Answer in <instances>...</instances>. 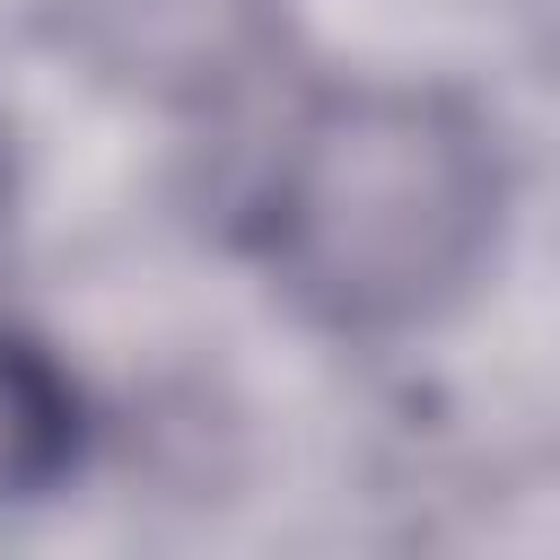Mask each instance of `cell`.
<instances>
[{"instance_id": "cell-1", "label": "cell", "mask_w": 560, "mask_h": 560, "mask_svg": "<svg viewBox=\"0 0 560 560\" xmlns=\"http://www.w3.org/2000/svg\"><path fill=\"white\" fill-rule=\"evenodd\" d=\"M508 228V149L446 88L315 96L254 201V254L332 332L385 341L446 315Z\"/></svg>"}, {"instance_id": "cell-2", "label": "cell", "mask_w": 560, "mask_h": 560, "mask_svg": "<svg viewBox=\"0 0 560 560\" xmlns=\"http://www.w3.org/2000/svg\"><path fill=\"white\" fill-rule=\"evenodd\" d=\"M61 26L140 88H219L271 26V0H52Z\"/></svg>"}, {"instance_id": "cell-3", "label": "cell", "mask_w": 560, "mask_h": 560, "mask_svg": "<svg viewBox=\"0 0 560 560\" xmlns=\"http://www.w3.org/2000/svg\"><path fill=\"white\" fill-rule=\"evenodd\" d=\"M79 446H88L79 385L26 332H0V508H26L44 490H61Z\"/></svg>"}]
</instances>
